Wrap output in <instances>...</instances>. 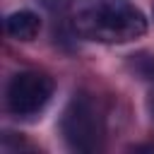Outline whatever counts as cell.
I'll use <instances>...</instances> for the list:
<instances>
[{
	"instance_id": "1",
	"label": "cell",
	"mask_w": 154,
	"mask_h": 154,
	"mask_svg": "<svg viewBox=\"0 0 154 154\" xmlns=\"http://www.w3.org/2000/svg\"><path fill=\"white\" fill-rule=\"evenodd\" d=\"M63 14L70 31L84 41L130 43L147 34V17L130 0H67Z\"/></svg>"
},
{
	"instance_id": "2",
	"label": "cell",
	"mask_w": 154,
	"mask_h": 154,
	"mask_svg": "<svg viewBox=\"0 0 154 154\" xmlns=\"http://www.w3.org/2000/svg\"><path fill=\"white\" fill-rule=\"evenodd\" d=\"M60 135L75 152H96L103 140V116L99 103L89 94H75L63 116H60Z\"/></svg>"
},
{
	"instance_id": "3",
	"label": "cell",
	"mask_w": 154,
	"mask_h": 154,
	"mask_svg": "<svg viewBox=\"0 0 154 154\" xmlns=\"http://www.w3.org/2000/svg\"><path fill=\"white\" fill-rule=\"evenodd\" d=\"M53 96V79L36 70L17 72L5 91L7 111L17 118H34L38 116Z\"/></svg>"
},
{
	"instance_id": "4",
	"label": "cell",
	"mask_w": 154,
	"mask_h": 154,
	"mask_svg": "<svg viewBox=\"0 0 154 154\" xmlns=\"http://www.w3.org/2000/svg\"><path fill=\"white\" fill-rule=\"evenodd\" d=\"M5 31L14 41H34L41 31V17L31 10H17V12L7 14Z\"/></svg>"
},
{
	"instance_id": "5",
	"label": "cell",
	"mask_w": 154,
	"mask_h": 154,
	"mask_svg": "<svg viewBox=\"0 0 154 154\" xmlns=\"http://www.w3.org/2000/svg\"><path fill=\"white\" fill-rule=\"evenodd\" d=\"M152 19H154V10H152Z\"/></svg>"
}]
</instances>
